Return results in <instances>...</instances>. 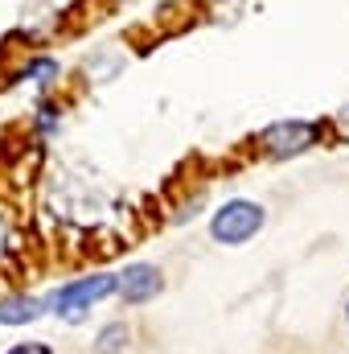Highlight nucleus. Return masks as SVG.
<instances>
[{
    "mask_svg": "<svg viewBox=\"0 0 349 354\" xmlns=\"http://www.w3.org/2000/svg\"><path fill=\"white\" fill-rule=\"evenodd\" d=\"M111 292H119V280L111 276V272H94V276H79V280H70V284H62L54 297H50V305H54V313L62 317V322H83L87 317V309L94 301H103V297H111Z\"/></svg>",
    "mask_w": 349,
    "mask_h": 354,
    "instance_id": "obj_1",
    "label": "nucleus"
},
{
    "mask_svg": "<svg viewBox=\"0 0 349 354\" xmlns=\"http://www.w3.org/2000/svg\"><path fill=\"white\" fill-rule=\"evenodd\" d=\"M263 223H267V210L259 202H247V198H235V202H222L210 218V235L226 248H239L247 243L251 235H259Z\"/></svg>",
    "mask_w": 349,
    "mask_h": 354,
    "instance_id": "obj_2",
    "label": "nucleus"
},
{
    "mask_svg": "<svg viewBox=\"0 0 349 354\" xmlns=\"http://www.w3.org/2000/svg\"><path fill=\"white\" fill-rule=\"evenodd\" d=\"M317 140H321V124H308V120H283L259 132V149L267 157H296Z\"/></svg>",
    "mask_w": 349,
    "mask_h": 354,
    "instance_id": "obj_3",
    "label": "nucleus"
},
{
    "mask_svg": "<svg viewBox=\"0 0 349 354\" xmlns=\"http://www.w3.org/2000/svg\"><path fill=\"white\" fill-rule=\"evenodd\" d=\"M161 288H165V280H161V272L152 264H132V268H123V276H119V297H123V305H144V301H152Z\"/></svg>",
    "mask_w": 349,
    "mask_h": 354,
    "instance_id": "obj_4",
    "label": "nucleus"
},
{
    "mask_svg": "<svg viewBox=\"0 0 349 354\" xmlns=\"http://www.w3.org/2000/svg\"><path fill=\"white\" fill-rule=\"evenodd\" d=\"M41 317V301L37 297H4L0 301V326H25Z\"/></svg>",
    "mask_w": 349,
    "mask_h": 354,
    "instance_id": "obj_5",
    "label": "nucleus"
},
{
    "mask_svg": "<svg viewBox=\"0 0 349 354\" xmlns=\"http://www.w3.org/2000/svg\"><path fill=\"white\" fill-rule=\"evenodd\" d=\"M128 326L123 322H111V326H103L99 330V338H94V351L99 354H123V346H128Z\"/></svg>",
    "mask_w": 349,
    "mask_h": 354,
    "instance_id": "obj_6",
    "label": "nucleus"
},
{
    "mask_svg": "<svg viewBox=\"0 0 349 354\" xmlns=\"http://www.w3.org/2000/svg\"><path fill=\"white\" fill-rule=\"evenodd\" d=\"M4 354H54L46 342H17L12 351H4Z\"/></svg>",
    "mask_w": 349,
    "mask_h": 354,
    "instance_id": "obj_7",
    "label": "nucleus"
},
{
    "mask_svg": "<svg viewBox=\"0 0 349 354\" xmlns=\"http://www.w3.org/2000/svg\"><path fill=\"white\" fill-rule=\"evenodd\" d=\"M337 132H341V136L349 140V103L341 107V111H337Z\"/></svg>",
    "mask_w": 349,
    "mask_h": 354,
    "instance_id": "obj_8",
    "label": "nucleus"
},
{
    "mask_svg": "<svg viewBox=\"0 0 349 354\" xmlns=\"http://www.w3.org/2000/svg\"><path fill=\"white\" fill-rule=\"evenodd\" d=\"M0 248H4V223H0Z\"/></svg>",
    "mask_w": 349,
    "mask_h": 354,
    "instance_id": "obj_9",
    "label": "nucleus"
},
{
    "mask_svg": "<svg viewBox=\"0 0 349 354\" xmlns=\"http://www.w3.org/2000/svg\"><path fill=\"white\" fill-rule=\"evenodd\" d=\"M346 317H349V305H346Z\"/></svg>",
    "mask_w": 349,
    "mask_h": 354,
    "instance_id": "obj_10",
    "label": "nucleus"
}]
</instances>
